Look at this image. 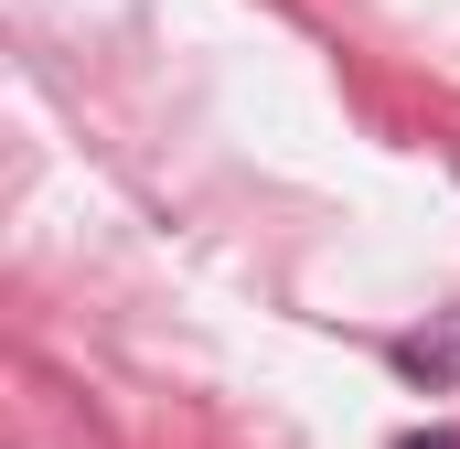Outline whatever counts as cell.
<instances>
[{
    "mask_svg": "<svg viewBox=\"0 0 460 449\" xmlns=\"http://www.w3.org/2000/svg\"><path fill=\"white\" fill-rule=\"evenodd\" d=\"M396 364H407L418 385H460V321H450V332H418V342H396Z\"/></svg>",
    "mask_w": 460,
    "mask_h": 449,
    "instance_id": "cell-1",
    "label": "cell"
},
{
    "mask_svg": "<svg viewBox=\"0 0 460 449\" xmlns=\"http://www.w3.org/2000/svg\"><path fill=\"white\" fill-rule=\"evenodd\" d=\"M396 449H460V428H407Z\"/></svg>",
    "mask_w": 460,
    "mask_h": 449,
    "instance_id": "cell-2",
    "label": "cell"
}]
</instances>
